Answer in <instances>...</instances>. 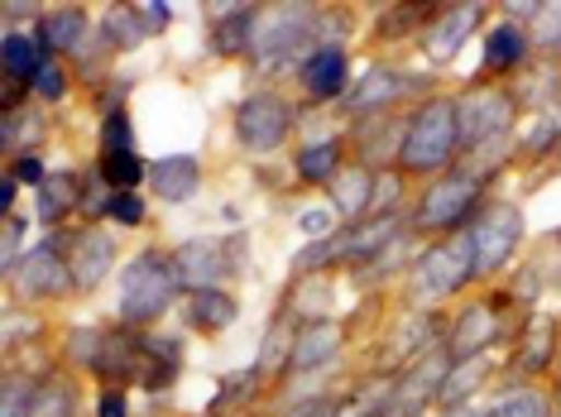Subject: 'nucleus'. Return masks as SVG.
Returning a JSON list of instances; mask_svg holds the SVG:
<instances>
[{
  "label": "nucleus",
  "instance_id": "12",
  "mask_svg": "<svg viewBox=\"0 0 561 417\" xmlns=\"http://www.w3.org/2000/svg\"><path fill=\"white\" fill-rule=\"evenodd\" d=\"M346 78H351V62L341 44H317L308 62H302V86H308L312 101H336L346 92Z\"/></svg>",
  "mask_w": 561,
  "mask_h": 417
},
{
  "label": "nucleus",
  "instance_id": "20",
  "mask_svg": "<svg viewBox=\"0 0 561 417\" xmlns=\"http://www.w3.org/2000/svg\"><path fill=\"white\" fill-rule=\"evenodd\" d=\"M72 207H82V178H78L72 169L48 173L44 187H39V221H44V225H58Z\"/></svg>",
  "mask_w": 561,
  "mask_h": 417
},
{
  "label": "nucleus",
  "instance_id": "14",
  "mask_svg": "<svg viewBox=\"0 0 561 417\" xmlns=\"http://www.w3.org/2000/svg\"><path fill=\"white\" fill-rule=\"evenodd\" d=\"M139 360H145V340H135L130 332H106L101 340V356L92 364V374L101 379L106 389H121L125 379H139Z\"/></svg>",
  "mask_w": 561,
  "mask_h": 417
},
{
  "label": "nucleus",
  "instance_id": "4",
  "mask_svg": "<svg viewBox=\"0 0 561 417\" xmlns=\"http://www.w3.org/2000/svg\"><path fill=\"white\" fill-rule=\"evenodd\" d=\"M456 130H461V149L494 144L514 130V96L500 86H476V92L456 96Z\"/></svg>",
  "mask_w": 561,
  "mask_h": 417
},
{
  "label": "nucleus",
  "instance_id": "5",
  "mask_svg": "<svg viewBox=\"0 0 561 417\" xmlns=\"http://www.w3.org/2000/svg\"><path fill=\"white\" fill-rule=\"evenodd\" d=\"M476 201H480V178L470 169H451V173H442V178L423 193L413 225H417V231H456V225L470 217V207H476Z\"/></svg>",
  "mask_w": 561,
  "mask_h": 417
},
{
  "label": "nucleus",
  "instance_id": "41",
  "mask_svg": "<svg viewBox=\"0 0 561 417\" xmlns=\"http://www.w3.org/2000/svg\"><path fill=\"white\" fill-rule=\"evenodd\" d=\"M20 235H24V221L15 217V211H10V217H5V240H0V255H5V274L10 269H15V255H20Z\"/></svg>",
  "mask_w": 561,
  "mask_h": 417
},
{
  "label": "nucleus",
  "instance_id": "8",
  "mask_svg": "<svg viewBox=\"0 0 561 417\" xmlns=\"http://www.w3.org/2000/svg\"><path fill=\"white\" fill-rule=\"evenodd\" d=\"M288 130H293V111H288V101L274 92H254L245 106L236 111V139L250 154H274L288 139Z\"/></svg>",
  "mask_w": 561,
  "mask_h": 417
},
{
  "label": "nucleus",
  "instance_id": "26",
  "mask_svg": "<svg viewBox=\"0 0 561 417\" xmlns=\"http://www.w3.org/2000/svg\"><path fill=\"white\" fill-rule=\"evenodd\" d=\"M523 54H528V39H523V30H514V24H500V30L484 39V68L490 72L518 68Z\"/></svg>",
  "mask_w": 561,
  "mask_h": 417
},
{
  "label": "nucleus",
  "instance_id": "31",
  "mask_svg": "<svg viewBox=\"0 0 561 417\" xmlns=\"http://www.w3.org/2000/svg\"><path fill=\"white\" fill-rule=\"evenodd\" d=\"M101 30H106V39H111V44H139V39H145V34H149L135 5L106 10V24H101Z\"/></svg>",
  "mask_w": 561,
  "mask_h": 417
},
{
  "label": "nucleus",
  "instance_id": "1",
  "mask_svg": "<svg viewBox=\"0 0 561 417\" xmlns=\"http://www.w3.org/2000/svg\"><path fill=\"white\" fill-rule=\"evenodd\" d=\"M451 154H461V130H456V96H432L403 135V173H437L451 163Z\"/></svg>",
  "mask_w": 561,
  "mask_h": 417
},
{
  "label": "nucleus",
  "instance_id": "45",
  "mask_svg": "<svg viewBox=\"0 0 561 417\" xmlns=\"http://www.w3.org/2000/svg\"><path fill=\"white\" fill-rule=\"evenodd\" d=\"M15 178H10V173H5V178H0V211H5V217H10V207H15Z\"/></svg>",
  "mask_w": 561,
  "mask_h": 417
},
{
  "label": "nucleus",
  "instance_id": "6",
  "mask_svg": "<svg viewBox=\"0 0 561 417\" xmlns=\"http://www.w3.org/2000/svg\"><path fill=\"white\" fill-rule=\"evenodd\" d=\"M317 10L308 5H274V10H260L254 20V34H250V54L264 58V62H278L284 54H302V44L317 34Z\"/></svg>",
  "mask_w": 561,
  "mask_h": 417
},
{
  "label": "nucleus",
  "instance_id": "28",
  "mask_svg": "<svg viewBox=\"0 0 561 417\" xmlns=\"http://www.w3.org/2000/svg\"><path fill=\"white\" fill-rule=\"evenodd\" d=\"M484 370H490V360H484V356H476V360H456V370H446V384H442V394H437V398L446 403V408H461L466 394L484 379Z\"/></svg>",
  "mask_w": 561,
  "mask_h": 417
},
{
  "label": "nucleus",
  "instance_id": "43",
  "mask_svg": "<svg viewBox=\"0 0 561 417\" xmlns=\"http://www.w3.org/2000/svg\"><path fill=\"white\" fill-rule=\"evenodd\" d=\"M96 417H125V389H101Z\"/></svg>",
  "mask_w": 561,
  "mask_h": 417
},
{
  "label": "nucleus",
  "instance_id": "18",
  "mask_svg": "<svg viewBox=\"0 0 561 417\" xmlns=\"http://www.w3.org/2000/svg\"><path fill=\"white\" fill-rule=\"evenodd\" d=\"M327 187H331L336 211H346V217L360 221L365 211H375V169H341Z\"/></svg>",
  "mask_w": 561,
  "mask_h": 417
},
{
  "label": "nucleus",
  "instance_id": "35",
  "mask_svg": "<svg viewBox=\"0 0 561 417\" xmlns=\"http://www.w3.org/2000/svg\"><path fill=\"white\" fill-rule=\"evenodd\" d=\"M34 96H44V101H58L62 92H68V78H62V68H58V58L48 54L44 62H39V72H34Z\"/></svg>",
  "mask_w": 561,
  "mask_h": 417
},
{
  "label": "nucleus",
  "instance_id": "47",
  "mask_svg": "<svg viewBox=\"0 0 561 417\" xmlns=\"http://www.w3.org/2000/svg\"><path fill=\"white\" fill-rule=\"evenodd\" d=\"M557 48H561V39H557Z\"/></svg>",
  "mask_w": 561,
  "mask_h": 417
},
{
  "label": "nucleus",
  "instance_id": "25",
  "mask_svg": "<svg viewBox=\"0 0 561 417\" xmlns=\"http://www.w3.org/2000/svg\"><path fill=\"white\" fill-rule=\"evenodd\" d=\"M39 379L34 374H20V370H5L0 379V417H30L34 403H39Z\"/></svg>",
  "mask_w": 561,
  "mask_h": 417
},
{
  "label": "nucleus",
  "instance_id": "29",
  "mask_svg": "<svg viewBox=\"0 0 561 417\" xmlns=\"http://www.w3.org/2000/svg\"><path fill=\"white\" fill-rule=\"evenodd\" d=\"M341 169V144L336 139H327V144H312L298 154V178L302 183H331Z\"/></svg>",
  "mask_w": 561,
  "mask_h": 417
},
{
  "label": "nucleus",
  "instance_id": "39",
  "mask_svg": "<svg viewBox=\"0 0 561 417\" xmlns=\"http://www.w3.org/2000/svg\"><path fill=\"white\" fill-rule=\"evenodd\" d=\"M111 217H116L121 225H145V201H139L135 193H116L111 197Z\"/></svg>",
  "mask_w": 561,
  "mask_h": 417
},
{
  "label": "nucleus",
  "instance_id": "2",
  "mask_svg": "<svg viewBox=\"0 0 561 417\" xmlns=\"http://www.w3.org/2000/svg\"><path fill=\"white\" fill-rule=\"evenodd\" d=\"M178 269L163 255H139L121 278V322L125 326H149L169 312V302L178 293Z\"/></svg>",
  "mask_w": 561,
  "mask_h": 417
},
{
  "label": "nucleus",
  "instance_id": "16",
  "mask_svg": "<svg viewBox=\"0 0 561 417\" xmlns=\"http://www.w3.org/2000/svg\"><path fill=\"white\" fill-rule=\"evenodd\" d=\"M197 183H202V169L193 154H173V159L149 163V187H154V197H163V201H187L197 193Z\"/></svg>",
  "mask_w": 561,
  "mask_h": 417
},
{
  "label": "nucleus",
  "instance_id": "42",
  "mask_svg": "<svg viewBox=\"0 0 561 417\" xmlns=\"http://www.w3.org/2000/svg\"><path fill=\"white\" fill-rule=\"evenodd\" d=\"M135 10H139V20H145V30H149V34L169 30V15H173V10L163 5V0H154V5H135Z\"/></svg>",
  "mask_w": 561,
  "mask_h": 417
},
{
  "label": "nucleus",
  "instance_id": "9",
  "mask_svg": "<svg viewBox=\"0 0 561 417\" xmlns=\"http://www.w3.org/2000/svg\"><path fill=\"white\" fill-rule=\"evenodd\" d=\"M10 283H15V293L30 298V302L62 298L72 288V264L62 259L58 240H48V245H34L30 255H24L15 269H10Z\"/></svg>",
  "mask_w": 561,
  "mask_h": 417
},
{
  "label": "nucleus",
  "instance_id": "46",
  "mask_svg": "<svg viewBox=\"0 0 561 417\" xmlns=\"http://www.w3.org/2000/svg\"><path fill=\"white\" fill-rule=\"evenodd\" d=\"M451 417H476V413H466V408H456V413H451Z\"/></svg>",
  "mask_w": 561,
  "mask_h": 417
},
{
  "label": "nucleus",
  "instance_id": "10",
  "mask_svg": "<svg viewBox=\"0 0 561 417\" xmlns=\"http://www.w3.org/2000/svg\"><path fill=\"white\" fill-rule=\"evenodd\" d=\"M173 269H178V283H183L187 293L216 288L226 274H231V250H226L221 240H183L173 255Z\"/></svg>",
  "mask_w": 561,
  "mask_h": 417
},
{
  "label": "nucleus",
  "instance_id": "11",
  "mask_svg": "<svg viewBox=\"0 0 561 417\" xmlns=\"http://www.w3.org/2000/svg\"><path fill=\"white\" fill-rule=\"evenodd\" d=\"M68 264H72V288H78V293H92L96 283H106L111 264H116V240L92 225V231L78 235V245H72Z\"/></svg>",
  "mask_w": 561,
  "mask_h": 417
},
{
  "label": "nucleus",
  "instance_id": "15",
  "mask_svg": "<svg viewBox=\"0 0 561 417\" xmlns=\"http://www.w3.org/2000/svg\"><path fill=\"white\" fill-rule=\"evenodd\" d=\"M393 231H399V217H365V221H351L346 231L336 235L341 259H375L379 250L393 245Z\"/></svg>",
  "mask_w": 561,
  "mask_h": 417
},
{
  "label": "nucleus",
  "instance_id": "3",
  "mask_svg": "<svg viewBox=\"0 0 561 417\" xmlns=\"http://www.w3.org/2000/svg\"><path fill=\"white\" fill-rule=\"evenodd\" d=\"M476 278V240L470 231L461 235H446L442 245H432L417 255L413 264V298L423 302H437V298H451L456 288H466Z\"/></svg>",
  "mask_w": 561,
  "mask_h": 417
},
{
  "label": "nucleus",
  "instance_id": "27",
  "mask_svg": "<svg viewBox=\"0 0 561 417\" xmlns=\"http://www.w3.org/2000/svg\"><path fill=\"white\" fill-rule=\"evenodd\" d=\"M30 417H78V389H72V379L68 374H48Z\"/></svg>",
  "mask_w": 561,
  "mask_h": 417
},
{
  "label": "nucleus",
  "instance_id": "19",
  "mask_svg": "<svg viewBox=\"0 0 561 417\" xmlns=\"http://www.w3.org/2000/svg\"><path fill=\"white\" fill-rule=\"evenodd\" d=\"M82 34H87V15L78 5H58L39 20V44L48 54H78Z\"/></svg>",
  "mask_w": 561,
  "mask_h": 417
},
{
  "label": "nucleus",
  "instance_id": "23",
  "mask_svg": "<svg viewBox=\"0 0 561 417\" xmlns=\"http://www.w3.org/2000/svg\"><path fill=\"white\" fill-rule=\"evenodd\" d=\"M408 82L403 72H393V68H379V72H369V78L360 82V92H351V111H375V106H389L393 96H403L408 92Z\"/></svg>",
  "mask_w": 561,
  "mask_h": 417
},
{
  "label": "nucleus",
  "instance_id": "13",
  "mask_svg": "<svg viewBox=\"0 0 561 417\" xmlns=\"http://www.w3.org/2000/svg\"><path fill=\"white\" fill-rule=\"evenodd\" d=\"M341 350V322H302L293 332V350H288V370H322L327 360H336Z\"/></svg>",
  "mask_w": 561,
  "mask_h": 417
},
{
  "label": "nucleus",
  "instance_id": "36",
  "mask_svg": "<svg viewBox=\"0 0 561 417\" xmlns=\"http://www.w3.org/2000/svg\"><path fill=\"white\" fill-rule=\"evenodd\" d=\"M254 384H260V364H254V370H245V374H231V379H226V384H221V394H216L211 413H226V408H236V403L245 398Z\"/></svg>",
  "mask_w": 561,
  "mask_h": 417
},
{
  "label": "nucleus",
  "instance_id": "24",
  "mask_svg": "<svg viewBox=\"0 0 561 417\" xmlns=\"http://www.w3.org/2000/svg\"><path fill=\"white\" fill-rule=\"evenodd\" d=\"M0 48H5V54H0V58H5V78L15 82V86H20V82H34L39 62L48 58L44 44H34L30 34H5V44H0Z\"/></svg>",
  "mask_w": 561,
  "mask_h": 417
},
{
  "label": "nucleus",
  "instance_id": "30",
  "mask_svg": "<svg viewBox=\"0 0 561 417\" xmlns=\"http://www.w3.org/2000/svg\"><path fill=\"white\" fill-rule=\"evenodd\" d=\"M39 135H44V120L34 116V111H5V116H0V149H5V154L20 159L24 139H34V144H39Z\"/></svg>",
  "mask_w": 561,
  "mask_h": 417
},
{
  "label": "nucleus",
  "instance_id": "21",
  "mask_svg": "<svg viewBox=\"0 0 561 417\" xmlns=\"http://www.w3.org/2000/svg\"><path fill=\"white\" fill-rule=\"evenodd\" d=\"M187 312H193L197 332H226L240 317V302L221 288H197V293H187Z\"/></svg>",
  "mask_w": 561,
  "mask_h": 417
},
{
  "label": "nucleus",
  "instance_id": "32",
  "mask_svg": "<svg viewBox=\"0 0 561 417\" xmlns=\"http://www.w3.org/2000/svg\"><path fill=\"white\" fill-rule=\"evenodd\" d=\"M552 346H557V326L547 317H538V340L528 332V346L518 350V364L523 370H547V364H552Z\"/></svg>",
  "mask_w": 561,
  "mask_h": 417
},
{
  "label": "nucleus",
  "instance_id": "37",
  "mask_svg": "<svg viewBox=\"0 0 561 417\" xmlns=\"http://www.w3.org/2000/svg\"><path fill=\"white\" fill-rule=\"evenodd\" d=\"M484 417H547V403L538 394H514V398H504V403H494Z\"/></svg>",
  "mask_w": 561,
  "mask_h": 417
},
{
  "label": "nucleus",
  "instance_id": "34",
  "mask_svg": "<svg viewBox=\"0 0 561 417\" xmlns=\"http://www.w3.org/2000/svg\"><path fill=\"white\" fill-rule=\"evenodd\" d=\"M135 149V135H130V116L125 111H111L101 120V154H130Z\"/></svg>",
  "mask_w": 561,
  "mask_h": 417
},
{
  "label": "nucleus",
  "instance_id": "17",
  "mask_svg": "<svg viewBox=\"0 0 561 417\" xmlns=\"http://www.w3.org/2000/svg\"><path fill=\"white\" fill-rule=\"evenodd\" d=\"M494 340V312L476 302V308H466L461 317H456V332H451V360H476L484 356V346Z\"/></svg>",
  "mask_w": 561,
  "mask_h": 417
},
{
  "label": "nucleus",
  "instance_id": "33",
  "mask_svg": "<svg viewBox=\"0 0 561 417\" xmlns=\"http://www.w3.org/2000/svg\"><path fill=\"white\" fill-rule=\"evenodd\" d=\"M393 389L399 384H379V389H360L355 398L341 403V417H379L385 408H393Z\"/></svg>",
  "mask_w": 561,
  "mask_h": 417
},
{
  "label": "nucleus",
  "instance_id": "40",
  "mask_svg": "<svg viewBox=\"0 0 561 417\" xmlns=\"http://www.w3.org/2000/svg\"><path fill=\"white\" fill-rule=\"evenodd\" d=\"M10 178H15V183H34V187H44V178H48V173H44V159H39V154H20L15 163H10Z\"/></svg>",
  "mask_w": 561,
  "mask_h": 417
},
{
  "label": "nucleus",
  "instance_id": "44",
  "mask_svg": "<svg viewBox=\"0 0 561 417\" xmlns=\"http://www.w3.org/2000/svg\"><path fill=\"white\" fill-rule=\"evenodd\" d=\"M288 417H341V403H331V398H312V403H302V408H293Z\"/></svg>",
  "mask_w": 561,
  "mask_h": 417
},
{
  "label": "nucleus",
  "instance_id": "38",
  "mask_svg": "<svg viewBox=\"0 0 561 417\" xmlns=\"http://www.w3.org/2000/svg\"><path fill=\"white\" fill-rule=\"evenodd\" d=\"M331 259H341V245H336V235H327V240H317V245H308L298 259H293V269H322V264H331Z\"/></svg>",
  "mask_w": 561,
  "mask_h": 417
},
{
  "label": "nucleus",
  "instance_id": "7",
  "mask_svg": "<svg viewBox=\"0 0 561 417\" xmlns=\"http://www.w3.org/2000/svg\"><path fill=\"white\" fill-rule=\"evenodd\" d=\"M470 240H476V274L490 278L514 259V250L523 240V217L508 201H494V207H484V217L470 225Z\"/></svg>",
  "mask_w": 561,
  "mask_h": 417
},
{
  "label": "nucleus",
  "instance_id": "22",
  "mask_svg": "<svg viewBox=\"0 0 561 417\" xmlns=\"http://www.w3.org/2000/svg\"><path fill=\"white\" fill-rule=\"evenodd\" d=\"M476 20H480V5H461V10H446V15L437 20V30L427 34V54L437 58V62H446L456 54V48L466 44V34L476 30Z\"/></svg>",
  "mask_w": 561,
  "mask_h": 417
}]
</instances>
